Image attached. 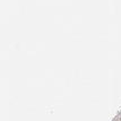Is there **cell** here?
<instances>
[{
	"instance_id": "obj_1",
	"label": "cell",
	"mask_w": 121,
	"mask_h": 121,
	"mask_svg": "<svg viewBox=\"0 0 121 121\" xmlns=\"http://www.w3.org/2000/svg\"><path fill=\"white\" fill-rule=\"evenodd\" d=\"M111 121H121V111H119V112L117 113V116L114 117Z\"/></svg>"
}]
</instances>
